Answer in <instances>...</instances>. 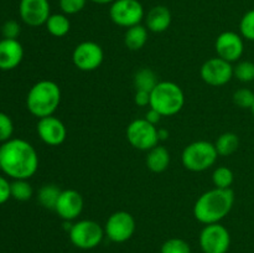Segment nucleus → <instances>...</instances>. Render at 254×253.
<instances>
[{
	"label": "nucleus",
	"mask_w": 254,
	"mask_h": 253,
	"mask_svg": "<svg viewBox=\"0 0 254 253\" xmlns=\"http://www.w3.org/2000/svg\"><path fill=\"white\" fill-rule=\"evenodd\" d=\"M215 148L220 156H230L236 153L240 146V138L236 133L232 131H226L222 133L217 139H216Z\"/></svg>",
	"instance_id": "obj_23"
},
{
	"label": "nucleus",
	"mask_w": 254,
	"mask_h": 253,
	"mask_svg": "<svg viewBox=\"0 0 254 253\" xmlns=\"http://www.w3.org/2000/svg\"><path fill=\"white\" fill-rule=\"evenodd\" d=\"M89 1L94 2V4H99V5H107V4H112L116 0H89Z\"/></svg>",
	"instance_id": "obj_38"
},
{
	"label": "nucleus",
	"mask_w": 254,
	"mask_h": 253,
	"mask_svg": "<svg viewBox=\"0 0 254 253\" xmlns=\"http://www.w3.org/2000/svg\"><path fill=\"white\" fill-rule=\"evenodd\" d=\"M145 163L151 173H164L170 165V153L165 146H161L158 144L148 151Z\"/></svg>",
	"instance_id": "obj_19"
},
{
	"label": "nucleus",
	"mask_w": 254,
	"mask_h": 253,
	"mask_svg": "<svg viewBox=\"0 0 254 253\" xmlns=\"http://www.w3.org/2000/svg\"><path fill=\"white\" fill-rule=\"evenodd\" d=\"M217 156L215 144L207 140H196L185 146L181 154V163L186 170L201 173L215 165Z\"/></svg>",
	"instance_id": "obj_5"
},
{
	"label": "nucleus",
	"mask_w": 254,
	"mask_h": 253,
	"mask_svg": "<svg viewBox=\"0 0 254 253\" xmlns=\"http://www.w3.org/2000/svg\"><path fill=\"white\" fill-rule=\"evenodd\" d=\"M19 15L24 24L39 27L46 24L51 15L49 0H20Z\"/></svg>",
	"instance_id": "obj_14"
},
{
	"label": "nucleus",
	"mask_w": 254,
	"mask_h": 253,
	"mask_svg": "<svg viewBox=\"0 0 254 253\" xmlns=\"http://www.w3.org/2000/svg\"><path fill=\"white\" fill-rule=\"evenodd\" d=\"M47 31L54 37H64L66 36L71 29V21L68 16L64 12H57V14H51L47 19L46 24Z\"/></svg>",
	"instance_id": "obj_21"
},
{
	"label": "nucleus",
	"mask_w": 254,
	"mask_h": 253,
	"mask_svg": "<svg viewBox=\"0 0 254 253\" xmlns=\"http://www.w3.org/2000/svg\"><path fill=\"white\" fill-rule=\"evenodd\" d=\"M20 32H21V26L16 20H7L4 22L1 27V34L4 39H14L17 40Z\"/></svg>",
	"instance_id": "obj_33"
},
{
	"label": "nucleus",
	"mask_w": 254,
	"mask_h": 253,
	"mask_svg": "<svg viewBox=\"0 0 254 253\" xmlns=\"http://www.w3.org/2000/svg\"><path fill=\"white\" fill-rule=\"evenodd\" d=\"M235 181V174L227 166H218L212 173V183L215 188L231 189V185Z\"/></svg>",
	"instance_id": "obj_26"
},
{
	"label": "nucleus",
	"mask_w": 254,
	"mask_h": 253,
	"mask_svg": "<svg viewBox=\"0 0 254 253\" xmlns=\"http://www.w3.org/2000/svg\"><path fill=\"white\" fill-rule=\"evenodd\" d=\"M159 140H166L169 138V130L165 128H158Z\"/></svg>",
	"instance_id": "obj_37"
},
{
	"label": "nucleus",
	"mask_w": 254,
	"mask_h": 253,
	"mask_svg": "<svg viewBox=\"0 0 254 253\" xmlns=\"http://www.w3.org/2000/svg\"><path fill=\"white\" fill-rule=\"evenodd\" d=\"M62 93L59 84L50 79L36 82L26 96V107L36 118L54 116L61 103Z\"/></svg>",
	"instance_id": "obj_3"
},
{
	"label": "nucleus",
	"mask_w": 254,
	"mask_h": 253,
	"mask_svg": "<svg viewBox=\"0 0 254 253\" xmlns=\"http://www.w3.org/2000/svg\"><path fill=\"white\" fill-rule=\"evenodd\" d=\"M171 20V11L164 5H156L151 7L145 16V26L149 31L160 34V32L166 31L170 27Z\"/></svg>",
	"instance_id": "obj_18"
},
{
	"label": "nucleus",
	"mask_w": 254,
	"mask_h": 253,
	"mask_svg": "<svg viewBox=\"0 0 254 253\" xmlns=\"http://www.w3.org/2000/svg\"><path fill=\"white\" fill-rule=\"evenodd\" d=\"M233 77L242 83H251L254 81V62L243 60L233 66Z\"/></svg>",
	"instance_id": "obj_27"
},
{
	"label": "nucleus",
	"mask_w": 254,
	"mask_h": 253,
	"mask_svg": "<svg viewBox=\"0 0 254 253\" xmlns=\"http://www.w3.org/2000/svg\"><path fill=\"white\" fill-rule=\"evenodd\" d=\"M200 74L202 81L208 86L222 87L233 78V66L221 57H212L203 62Z\"/></svg>",
	"instance_id": "obj_12"
},
{
	"label": "nucleus",
	"mask_w": 254,
	"mask_h": 253,
	"mask_svg": "<svg viewBox=\"0 0 254 253\" xmlns=\"http://www.w3.org/2000/svg\"><path fill=\"white\" fill-rule=\"evenodd\" d=\"M24 59V47L19 40H0V69L11 71L21 63Z\"/></svg>",
	"instance_id": "obj_17"
},
{
	"label": "nucleus",
	"mask_w": 254,
	"mask_h": 253,
	"mask_svg": "<svg viewBox=\"0 0 254 253\" xmlns=\"http://www.w3.org/2000/svg\"><path fill=\"white\" fill-rule=\"evenodd\" d=\"M39 169L36 149L27 140L11 138L0 146V170L14 180H29Z\"/></svg>",
	"instance_id": "obj_1"
},
{
	"label": "nucleus",
	"mask_w": 254,
	"mask_h": 253,
	"mask_svg": "<svg viewBox=\"0 0 254 253\" xmlns=\"http://www.w3.org/2000/svg\"><path fill=\"white\" fill-rule=\"evenodd\" d=\"M61 191V189L55 184H45L40 188L39 192H37V201L44 208L55 211Z\"/></svg>",
	"instance_id": "obj_24"
},
{
	"label": "nucleus",
	"mask_w": 254,
	"mask_h": 253,
	"mask_svg": "<svg viewBox=\"0 0 254 253\" xmlns=\"http://www.w3.org/2000/svg\"><path fill=\"white\" fill-rule=\"evenodd\" d=\"M84 201L81 193L73 189L62 190L59 200H57L55 212L64 221H73L78 217L83 211Z\"/></svg>",
	"instance_id": "obj_16"
},
{
	"label": "nucleus",
	"mask_w": 254,
	"mask_h": 253,
	"mask_svg": "<svg viewBox=\"0 0 254 253\" xmlns=\"http://www.w3.org/2000/svg\"><path fill=\"white\" fill-rule=\"evenodd\" d=\"M69 240L79 250H92L99 246L106 236L104 228L93 220H81L72 223Z\"/></svg>",
	"instance_id": "obj_6"
},
{
	"label": "nucleus",
	"mask_w": 254,
	"mask_h": 253,
	"mask_svg": "<svg viewBox=\"0 0 254 253\" xmlns=\"http://www.w3.org/2000/svg\"><path fill=\"white\" fill-rule=\"evenodd\" d=\"M10 197H11L10 183L4 176H0V205L6 202Z\"/></svg>",
	"instance_id": "obj_34"
},
{
	"label": "nucleus",
	"mask_w": 254,
	"mask_h": 253,
	"mask_svg": "<svg viewBox=\"0 0 254 253\" xmlns=\"http://www.w3.org/2000/svg\"><path fill=\"white\" fill-rule=\"evenodd\" d=\"M233 103L242 109H251L254 103V92L250 88H240L233 93Z\"/></svg>",
	"instance_id": "obj_30"
},
{
	"label": "nucleus",
	"mask_w": 254,
	"mask_h": 253,
	"mask_svg": "<svg viewBox=\"0 0 254 253\" xmlns=\"http://www.w3.org/2000/svg\"><path fill=\"white\" fill-rule=\"evenodd\" d=\"M160 81H158L156 73L153 69L149 68V67H144V68L136 71L133 78L135 91H145L149 92V93L155 88V86Z\"/></svg>",
	"instance_id": "obj_22"
},
{
	"label": "nucleus",
	"mask_w": 254,
	"mask_h": 253,
	"mask_svg": "<svg viewBox=\"0 0 254 253\" xmlns=\"http://www.w3.org/2000/svg\"><path fill=\"white\" fill-rule=\"evenodd\" d=\"M185 106V93L178 83L160 81L150 92V108L163 117H173L180 113Z\"/></svg>",
	"instance_id": "obj_4"
},
{
	"label": "nucleus",
	"mask_w": 254,
	"mask_h": 253,
	"mask_svg": "<svg viewBox=\"0 0 254 253\" xmlns=\"http://www.w3.org/2000/svg\"><path fill=\"white\" fill-rule=\"evenodd\" d=\"M161 253H191V247L183 238H170L161 246Z\"/></svg>",
	"instance_id": "obj_28"
},
{
	"label": "nucleus",
	"mask_w": 254,
	"mask_h": 253,
	"mask_svg": "<svg viewBox=\"0 0 254 253\" xmlns=\"http://www.w3.org/2000/svg\"><path fill=\"white\" fill-rule=\"evenodd\" d=\"M135 218L128 211H117L112 213L104 226V233L114 243L127 242L135 232Z\"/></svg>",
	"instance_id": "obj_9"
},
{
	"label": "nucleus",
	"mask_w": 254,
	"mask_h": 253,
	"mask_svg": "<svg viewBox=\"0 0 254 253\" xmlns=\"http://www.w3.org/2000/svg\"><path fill=\"white\" fill-rule=\"evenodd\" d=\"M235 198L232 189H211L196 200L193 216L203 225L220 223L231 212Z\"/></svg>",
	"instance_id": "obj_2"
},
{
	"label": "nucleus",
	"mask_w": 254,
	"mask_h": 253,
	"mask_svg": "<svg viewBox=\"0 0 254 253\" xmlns=\"http://www.w3.org/2000/svg\"><path fill=\"white\" fill-rule=\"evenodd\" d=\"M144 118H145L146 121L149 122V123L154 124V126H158V123H160L163 116H161L159 112H156L155 109L149 108V111L146 112V114H145V117H144Z\"/></svg>",
	"instance_id": "obj_36"
},
{
	"label": "nucleus",
	"mask_w": 254,
	"mask_h": 253,
	"mask_svg": "<svg viewBox=\"0 0 254 253\" xmlns=\"http://www.w3.org/2000/svg\"><path fill=\"white\" fill-rule=\"evenodd\" d=\"M109 17L116 25L128 29L140 24L145 11L139 0H116L109 7Z\"/></svg>",
	"instance_id": "obj_8"
},
{
	"label": "nucleus",
	"mask_w": 254,
	"mask_h": 253,
	"mask_svg": "<svg viewBox=\"0 0 254 253\" xmlns=\"http://www.w3.org/2000/svg\"><path fill=\"white\" fill-rule=\"evenodd\" d=\"M251 112H252V114H253V116H254V103H253L252 108H251Z\"/></svg>",
	"instance_id": "obj_39"
},
{
	"label": "nucleus",
	"mask_w": 254,
	"mask_h": 253,
	"mask_svg": "<svg viewBox=\"0 0 254 253\" xmlns=\"http://www.w3.org/2000/svg\"><path fill=\"white\" fill-rule=\"evenodd\" d=\"M10 191H11V197L16 201H29L34 195V190L29 181L21 179L10 183Z\"/></svg>",
	"instance_id": "obj_25"
},
{
	"label": "nucleus",
	"mask_w": 254,
	"mask_h": 253,
	"mask_svg": "<svg viewBox=\"0 0 254 253\" xmlns=\"http://www.w3.org/2000/svg\"><path fill=\"white\" fill-rule=\"evenodd\" d=\"M231 246L230 231L221 223L205 225L200 233V247L203 253H227Z\"/></svg>",
	"instance_id": "obj_10"
},
{
	"label": "nucleus",
	"mask_w": 254,
	"mask_h": 253,
	"mask_svg": "<svg viewBox=\"0 0 254 253\" xmlns=\"http://www.w3.org/2000/svg\"><path fill=\"white\" fill-rule=\"evenodd\" d=\"M87 1L88 0H59V5L61 11L68 16L81 12L86 6Z\"/></svg>",
	"instance_id": "obj_31"
},
{
	"label": "nucleus",
	"mask_w": 254,
	"mask_h": 253,
	"mask_svg": "<svg viewBox=\"0 0 254 253\" xmlns=\"http://www.w3.org/2000/svg\"><path fill=\"white\" fill-rule=\"evenodd\" d=\"M37 134L45 144L50 146H59L67 138V128L64 122L55 116L39 119L36 126Z\"/></svg>",
	"instance_id": "obj_15"
},
{
	"label": "nucleus",
	"mask_w": 254,
	"mask_h": 253,
	"mask_svg": "<svg viewBox=\"0 0 254 253\" xmlns=\"http://www.w3.org/2000/svg\"><path fill=\"white\" fill-rule=\"evenodd\" d=\"M241 36L248 41H254V9L246 12L240 21Z\"/></svg>",
	"instance_id": "obj_29"
},
{
	"label": "nucleus",
	"mask_w": 254,
	"mask_h": 253,
	"mask_svg": "<svg viewBox=\"0 0 254 253\" xmlns=\"http://www.w3.org/2000/svg\"><path fill=\"white\" fill-rule=\"evenodd\" d=\"M241 34L235 31H223L217 36L215 50L217 56L228 62L240 61L245 52V41Z\"/></svg>",
	"instance_id": "obj_13"
},
{
	"label": "nucleus",
	"mask_w": 254,
	"mask_h": 253,
	"mask_svg": "<svg viewBox=\"0 0 254 253\" xmlns=\"http://www.w3.org/2000/svg\"><path fill=\"white\" fill-rule=\"evenodd\" d=\"M14 133V123L7 114L0 112V143H5L11 139Z\"/></svg>",
	"instance_id": "obj_32"
},
{
	"label": "nucleus",
	"mask_w": 254,
	"mask_h": 253,
	"mask_svg": "<svg viewBox=\"0 0 254 253\" xmlns=\"http://www.w3.org/2000/svg\"><path fill=\"white\" fill-rule=\"evenodd\" d=\"M134 103L139 107L150 106V93L145 91H135V94H134Z\"/></svg>",
	"instance_id": "obj_35"
},
{
	"label": "nucleus",
	"mask_w": 254,
	"mask_h": 253,
	"mask_svg": "<svg viewBox=\"0 0 254 253\" xmlns=\"http://www.w3.org/2000/svg\"><path fill=\"white\" fill-rule=\"evenodd\" d=\"M148 31L146 26L138 24L135 26L128 27L124 35V45L130 51H138L141 50L148 42Z\"/></svg>",
	"instance_id": "obj_20"
},
{
	"label": "nucleus",
	"mask_w": 254,
	"mask_h": 253,
	"mask_svg": "<svg viewBox=\"0 0 254 253\" xmlns=\"http://www.w3.org/2000/svg\"><path fill=\"white\" fill-rule=\"evenodd\" d=\"M127 140L138 150L149 151L159 144L158 126L149 123L145 118L134 119L127 126Z\"/></svg>",
	"instance_id": "obj_7"
},
{
	"label": "nucleus",
	"mask_w": 254,
	"mask_h": 253,
	"mask_svg": "<svg viewBox=\"0 0 254 253\" xmlns=\"http://www.w3.org/2000/svg\"><path fill=\"white\" fill-rule=\"evenodd\" d=\"M104 60V51L99 44L94 41H83L74 47L72 52V62L83 72L96 71Z\"/></svg>",
	"instance_id": "obj_11"
}]
</instances>
